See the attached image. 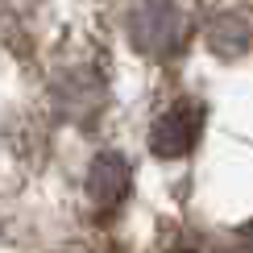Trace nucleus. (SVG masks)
<instances>
[{
  "label": "nucleus",
  "instance_id": "nucleus-1",
  "mask_svg": "<svg viewBox=\"0 0 253 253\" xmlns=\"http://www.w3.org/2000/svg\"><path fill=\"white\" fill-rule=\"evenodd\" d=\"M183 13L170 0H137L129 8V38L150 58H170L183 46Z\"/></svg>",
  "mask_w": 253,
  "mask_h": 253
},
{
  "label": "nucleus",
  "instance_id": "nucleus-2",
  "mask_svg": "<svg viewBox=\"0 0 253 253\" xmlns=\"http://www.w3.org/2000/svg\"><path fill=\"white\" fill-rule=\"evenodd\" d=\"M199 137V108H191V104H178V108L162 112L150 133V150L158 158H183L187 150L195 145Z\"/></svg>",
  "mask_w": 253,
  "mask_h": 253
},
{
  "label": "nucleus",
  "instance_id": "nucleus-3",
  "mask_svg": "<svg viewBox=\"0 0 253 253\" xmlns=\"http://www.w3.org/2000/svg\"><path fill=\"white\" fill-rule=\"evenodd\" d=\"M87 191L100 208H117L129 191V162L121 154H100L87 170Z\"/></svg>",
  "mask_w": 253,
  "mask_h": 253
}]
</instances>
